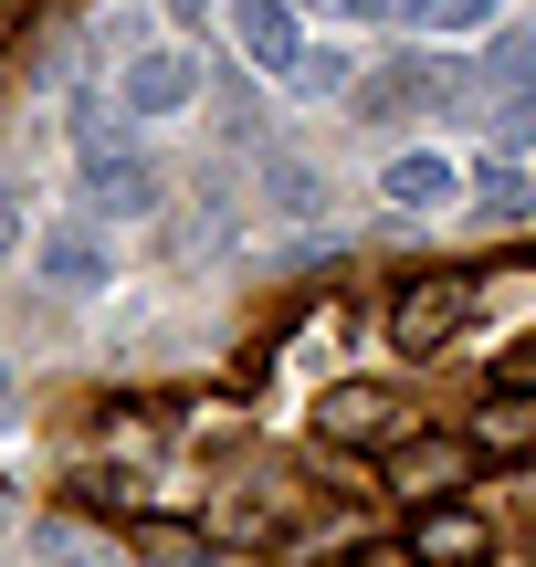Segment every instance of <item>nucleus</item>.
Masks as SVG:
<instances>
[{"label":"nucleus","instance_id":"obj_1","mask_svg":"<svg viewBox=\"0 0 536 567\" xmlns=\"http://www.w3.org/2000/svg\"><path fill=\"white\" fill-rule=\"evenodd\" d=\"M474 295H484L474 274H411V284L390 295V347H400V358H432V347H453L463 316H474Z\"/></svg>","mask_w":536,"mask_h":567},{"label":"nucleus","instance_id":"obj_2","mask_svg":"<svg viewBox=\"0 0 536 567\" xmlns=\"http://www.w3.org/2000/svg\"><path fill=\"white\" fill-rule=\"evenodd\" d=\"M84 200H95V221H158L168 210V168L137 158L126 137H95L84 147Z\"/></svg>","mask_w":536,"mask_h":567},{"label":"nucleus","instance_id":"obj_3","mask_svg":"<svg viewBox=\"0 0 536 567\" xmlns=\"http://www.w3.org/2000/svg\"><path fill=\"white\" fill-rule=\"evenodd\" d=\"M231 42H243V63L274 74V84L306 74V11H295V0H231Z\"/></svg>","mask_w":536,"mask_h":567},{"label":"nucleus","instance_id":"obj_4","mask_svg":"<svg viewBox=\"0 0 536 567\" xmlns=\"http://www.w3.org/2000/svg\"><path fill=\"white\" fill-rule=\"evenodd\" d=\"M32 264H42V284H53V295H105V284H116L105 221H53V231L32 243Z\"/></svg>","mask_w":536,"mask_h":567},{"label":"nucleus","instance_id":"obj_5","mask_svg":"<svg viewBox=\"0 0 536 567\" xmlns=\"http://www.w3.org/2000/svg\"><path fill=\"white\" fill-rule=\"evenodd\" d=\"M400 547H411L421 567H484V557H495V526H484L474 505H453V494H442V505L411 515V536H400Z\"/></svg>","mask_w":536,"mask_h":567},{"label":"nucleus","instance_id":"obj_6","mask_svg":"<svg viewBox=\"0 0 536 567\" xmlns=\"http://www.w3.org/2000/svg\"><path fill=\"white\" fill-rule=\"evenodd\" d=\"M390 431H400V400H390L379 379H348V389L316 400V442H337V452H358V442L390 452Z\"/></svg>","mask_w":536,"mask_h":567},{"label":"nucleus","instance_id":"obj_7","mask_svg":"<svg viewBox=\"0 0 536 567\" xmlns=\"http://www.w3.org/2000/svg\"><path fill=\"white\" fill-rule=\"evenodd\" d=\"M463 463H474V442H453V431H421V442L379 452V473H390V494H411V505H442Z\"/></svg>","mask_w":536,"mask_h":567},{"label":"nucleus","instance_id":"obj_8","mask_svg":"<svg viewBox=\"0 0 536 567\" xmlns=\"http://www.w3.org/2000/svg\"><path fill=\"white\" fill-rule=\"evenodd\" d=\"M116 105L126 116H189V105H200V63L189 53H137L116 74Z\"/></svg>","mask_w":536,"mask_h":567},{"label":"nucleus","instance_id":"obj_9","mask_svg":"<svg viewBox=\"0 0 536 567\" xmlns=\"http://www.w3.org/2000/svg\"><path fill=\"white\" fill-rule=\"evenodd\" d=\"M463 442H474L484 463H526V452H536V389H495V400H474Z\"/></svg>","mask_w":536,"mask_h":567},{"label":"nucleus","instance_id":"obj_10","mask_svg":"<svg viewBox=\"0 0 536 567\" xmlns=\"http://www.w3.org/2000/svg\"><path fill=\"white\" fill-rule=\"evenodd\" d=\"M379 189H390V210H453L463 200V168L442 158V147H400V158L379 168Z\"/></svg>","mask_w":536,"mask_h":567},{"label":"nucleus","instance_id":"obj_11","mask_svg":"<svg viewBox=\"0 0 536 567\" xmlns=\"http://www.w3.org/2000/svg\"><path fill=\"white\" fill-rule=\"evenodd\" d=\"M463 200H474L484 221H526V210H536V168L484 147V158H474V179H463Z\"/></svg>","mask_w":536,"mask_h":567},{"label":"nucleus","instance_id":"obj_12","mask_svg":"<svg viewBox=\"0 0 536 567\" xmlns=\"http://www.w3.org/2000/svg\"><path fill=\"white\" fill-rule=\"evenodd\" d=\"M42 567H137V547H116V536L84 526V515H53V526H42Z\"/></svg>","mask_w":536,"mask_h":567},{"label":"nucleus","instance_id":"obj_13","mask_svg":"<svg viewBox=\"0 0 536 567\" xmlns=\"http://www.w3.org/2000/svg\"><path fill=\"white\" fill-rule=\"evenodd\" d=\"M484 147L495 158H536V84H495L484 95Z\"/></svg>","mask_w":536,"mask_h":567},{"label":"nucleus","instance_id":"obj_14","mask_svg":"<svg viewBox=\"0 0 536 567\" xmlns=\"http://www.w3.org/2000/svg\"><path fill=\"white\" fill-rule=\"evenodd\" d=\"M264 200L285 210V221H316V210H327V168H316V158H285V147H274V158H264Z\"/></svg>","mask_w":536,"mask_h":567},{"label":"nucleus","instance_id":"obj_15","mask_svg":"<svg viewBox=\"0 0 536 567\" xmlns=\"http://www.w3.org/2000/svg\"><path fill=\"white\" fill-rule=\"evenodd\" d=\"M411 32H495V0H400Z\"/></svg>","mask_w":536,"mask_h":567},{"label":"nucleus","instance_id":"obj_16","mask_svg":"<svg viewBox=\"0 0 536 567\" xmlns=\"http://www.w3.org/2000/svg\"><path fill=\"white\" fill-rule=\"evenodd\" d=\"M474 74H484V95H495V84H536V21L526 32H495V53H484Z\"/></svg>","mask_w":536,"mask_h":567},{"label":"nucleus","instance_id":"obj_17","mask_svg":"<svg viewBox=\"0 0 536 567\" xmlns=\"http://www.w3.org/2000/svg\"><path fill=\"white\" fill-rule=\"evenodd\" d=\"M137 567H210V547H200V526H168L158 515V526L137 536Z\"/></svg>","mask_w":536,"mask_h":567},{"label":"nucleus","instance_id":"obj_18","mask_svg":"<svg viewBox=\"0 0 536 567\" xmlns=\"http://www.w3.org/2000/svg\"><path fill=\"white\" fill-rule=\"evenodd\" d=\"M348 84H358V63H348V53H306L295 95H316V105H327V95H348Z\"/></svg>","mask_w":536,"mask_h":567},{"label":"nucleus","instance_id":"obj_19","mask_svg":"<svg viewBox=\"0 0 536 567\" xmlns=\"http://www.w3.org/2000/svg\"><path fill=\"white\" fill-rule=\"evenodd\" d=\"M84 494H95V505H147V473H126V463H84Z\"/></svg>","mask_w":536,"mask_h":567},{"label":"nucleus","instance_id":"obj_20","mask_svg":"<svg viewBox=\"0 0 536 567\" xmlns=\"http://www.w3.org/2000/svg\"><path fill=\"white\" fill-rule=\"evenodd\" d=\"M231 0H168V21H179V32H200V21H221Z\"/></svg>","mask_w":536,"mask_h":567},{"label":"nucleus","instance_id":"obj_21","mask_svg":"<svg viewBox=\"0 0 536 567\" xmlns=\"http://www.w3.org/2000/svg\"><path fill=\"white\" fill-rule=\"evenodd\" d=\"M348 567H421V557H411V547H358Z\"/></svg>","mask_w":536,"mask_h":567},{"label":"nucleus","instance_id":"obj_22","mask_svg":"<svg viewBox=\"0 0 536 567\" xmlns=\"http://www.w3.org/2000/svg\"><path fill=\"white\" fill-rule=\"evenodd\" d=\"M505 389H536V347H516V358H505Z\"/></svg>","mask_w":536,"mask_h":567},{"label":"nucleus","instance_id":"obj_23","mask_svg":"<svg viewBox=\"0 0 536 567\" xmlns=\"http://www.w3.org/2000/svg\"><path fill=\"white\" fill-rule=\"evenodd\" d=\"M337 11H348V21H390L400 0H337Z\"/></svg>","mask_w":536,"mask_h":567},{"label":"nucleus","instance_id":"obj_24","mask_svg":"<svg viewBox=\"0 0 536 567\" xmlns=\"http://www.w3.org/2000/svg\"><path fill=\"white\" fill-rule=\"evenodd\" d=\"M11 410H21V389H11V368H0V431H11Z\"/></svg>","mask_w":536,"mask_h":567},{"label":"nucleus","instance_id":"obj_25","mask_svg":"<svg viewBox=\"0 0 536 567\" xmlns=\"http://www.w3.org/2000/svg\"><path fill=\"white\" fill-rule=\"evenodd\" d=\"M295 11H337V0H295Z\"/></svg>","mask_w":536,"mask_h":567},{"label":"nucleus","instance_id":"obj_26","mask_svg":"<svg viewBox=\"0 0 536 567\" xmlns=\"http://www.w3.org/2000/svg\"><path fill=\"white\" fill-rule=\"evenodd\" d=\"M0 32H11V0H0Z\"/></svg>","mask_w":536,"mask_h":567}]
</instances>
